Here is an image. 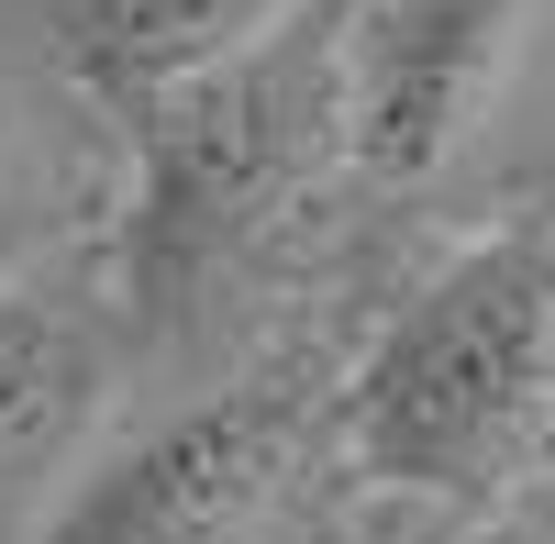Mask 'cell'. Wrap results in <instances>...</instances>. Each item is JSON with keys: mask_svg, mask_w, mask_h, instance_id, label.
I'll return each instance as SVG.
<instances>
[{"mask_svg": "<svg viewBox=\"0 0 555 544\" xmlns=\"http://www.w3.org/2000/svg\"><path fill=\"white\" fill-rule=\"evenodd\" d=\"M356 12L366 0H289L133 122L112 211V300L133 334L211 311L311 211L322 167L356 156Z\"/></svg>", "mask_w": 555, "mask_h": 544, "instance_id": "obj_1", "label": "cell"}, {"mask_svg": "<svg viewBox=\"0 0 555 544\" xmlns=\"http://www.w3.org/2000/svg\"><path fill=\"white\" fill-rule=\"evenodd\" d=\"M334 423L366 478L434 501L555 467V222H500L444 256L366 345Z\"/></svg>", "mask_w": 555, "mask_h": 544, "instance_id": "obj_2", "label": "cell"}, {"mask_svg": "<svg viewBox=\"0 0 555 544\" xmlns=\"http://www.w3.org/2000/svg\"><path fill=\"white\" fill-rule=\"evenodd\" d=\"M311 444H322L311 378L211 389L190 412L145 423L133 444H112L89 478H67L34 544H256V522L289 501Z\"/></svg>", "mask_w": 555, "mask_h": 544, "instance_id": "obj_3", "label": "cell"}, {"mask_svg": "<svg viewBox=\"0 0 555 544\" xmlns=\"http://www.w3.org/2000/svg\"><path fill=\"white\" fill-rule=\"evenodd\" d=\"M522 23L533 0H366L356 12V167L389 190L444 178L512 78Z\"/></svg>", "mask_w": 555, "mask_h": 544, "instance_id": "obj_4", "label": "cell"}, {"mask_svg": "<svg viewBox=\"0 0 555 544\" xmlns=\"http://www.w3.org/2000/svg\"><path fill=\"white\" fill-rule=\"evenodd\" d=\"M122 355V311L78 289H0V478L56 467L89 433Z\"/></svg>", "mask_w": 555, "mask_h": 544, "instance_id": "obj_5", "label": "cell"}, {"mask_svg": "<svg viewBox=\"0 0 555 544\" xmlns=\"http://www.w3.org/2000/svg\"><path fill=\"white\" fill-rule=\"evenodd\" d=\"M245 0H56V67L122 133L245 44Z\"/></svg>", "mask_w": 555, "mask_h": 544, "instance_id": "obj_6", "label": "cell"}, {"mask_svg": "<svg viewBox=\"0 0 555 544\" xmlns=\"http://www.w3.org/2000/svg\"><path fill=\"white\" fill-rule=\"evenodd\" d=\"M12 234H23V190H12V145H0V256H12Z\"/></svg>", "mask_w": 555, "mask_h": 544, "instance_id": "obj_7", "label": "cell"}, {"mask_svg": "<svg viewBox=\"0 0 555 544\" xmlns=\"http://www.w3.org/2000/svg\"><path fill=\"white\" fill-rule=\"evenodd\" d=\"M544 544H555V522H544Z\"/></svg>", "mask_w": 555, "mask_h": 544, "instance_id": "obj_8", "label": "cell"}]
</instances>
